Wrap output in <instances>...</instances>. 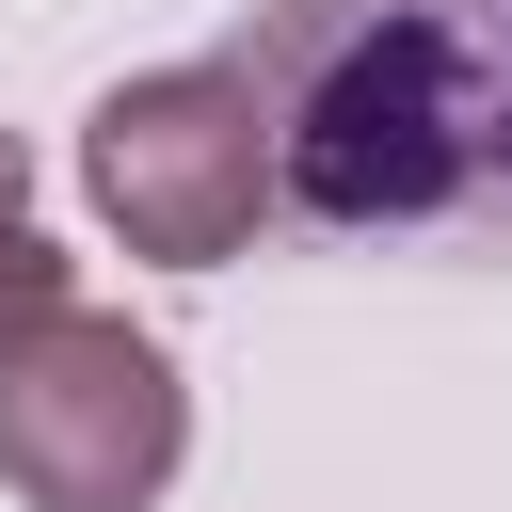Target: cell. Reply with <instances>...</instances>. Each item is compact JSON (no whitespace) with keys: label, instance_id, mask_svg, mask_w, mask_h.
<instances>
[{"label":"cell","instance_id":"6da1fadb","mask_svg":"<svg viewBox=\"0 0 512 512\" xmlns=\"http://www.w3.org/2000/svg\"><path fill=\"white\" fill-rule=\"evenodd\" d=\"M256 80L320 240H512V0H272Z\"/></svg>","mask_w":512,"mask_h":512},{"label":"cell","instance_id":"7a4b0ae2","mask_svg":"<svg viewBox=\"0 0 512 512\" xmlns=\"http://www.w3.org/2000/svg\"><path fill=\"white\" fill-rule=\"evenodd\" d=\"M80 192L128 256L160 272H224L272 208H288V112L256 80V48H208V64H144L96 96L80 128Z\"/></svg>","mask_w":512,"mask_h":512},{"label":"cell","instance_id":"3957f363","mask_svg":"<svg viewBox=\"0 0 512 512\" xmlns=\"http://www.w3.org/2000/svg\"><path fill=\"white\" fill-rule=\"evenodd\" d=\"M176 464H192V384L144 320L64 304L0 352V480L32 512H144Z\"/></svg>","mask_w":512,"mask_h":512},{"label":"cell","instance_id":"277c9868","mask_svg":"<svg viewBox=\"0 0 512 512\" xmlns=\"http://www.w3.org/2000/svg\"><path fill=\"white\" fill-rule=\"evenodd\" d=\"M80 304V272H64V240L32 224V144L0 128V352L32 336V320H64Z\"/></svg>","mask_w":512,"mask_h":512}]
</instances>
